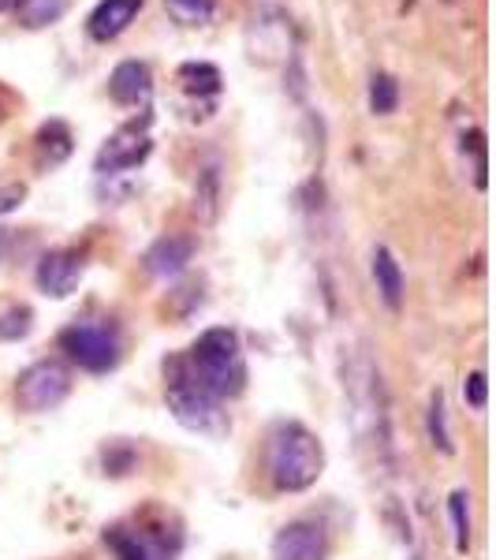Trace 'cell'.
<instances>
[{"label":"cell","mask_w":496,"mask_h":560,"mask_svg":"<svg viewBox=\"0 0 496 560\" xmlns=\"http://www.w3.org/2000/svg\"><path fill=\"white\" fill-rule=\"evenodd\" d=\"M194 258V240L191 236H161L146 250V273L153 280H176L191 266Z\"/></svg>","instance_id":"10"},{"label":"cell","mask_w":496,"mask_h":560,"mask_svg":"<svg viewBox=\"0 0 496 560\" xmlns=\"http://www.w3.org/2000/svg\"><path fill=\"white\" fill-rule=\"evenodd\" d=\"M75 150V135L64 120H49L42 124L34 135V165L38 168H60Z\"/></svg>","instance_id":"13"},{"label":"cell","mask_w":496,"mask_h":560,"mask_svg":"<svg viewBox=\"0 0 496 560\" xmlns=\"http://www.w3.org/2000/svg\"><path fill=\"white\" fill-rule=\"evenodd\" d=\"M139 12H142V0H102V4L90 12L86 34L94 42H116L134 23Z\"/></svg>","instance_id":"11"},{"label":"cell","mask_w":496,"mask_h":560,"mask_svg":"<svg viewBox=\"0 0 496 560\" xmlns=\"http://www.w3.org/2000/svg\"><path fill=\"white\" fill-rule=\"evenodd\" d=\"M168 15H173L176 23L184 26H202L213 20L216 12V0H165Z\"/></svg>","instance_id":"20"},{"label":"cell","mask_w":496,"mask_h":560,"mask_svg":"<svg viewBox=\"0 0 496 560\" xmlns=\"http://www.w3.org/2000/svg\"><path fill=\"white\" fill-rule=\"evenodd\" d=\"M265 471L273 490L281 493L310 490L324 471V445L318 441V433L306 430L303 422H281L269 433Z\"/></svg>","instance_id":"2"},{"label":"cell","mask_w":496,"mask_h":560,"mask_svg":"<svg viewBox=\"0 0 496 560\" xmlns=\"http://www.w3.org/2000/svg\"><path fill=\"white\" fill-rule=\"evenodd\" d=\"M83 269H86V261L79 250L57 247L38 261V273H34V280H38V288L49 295V300H68V295L79 288V280H83Z\"/></svg>","instance_id":"8"},{"label":"cell","mask_w":496,"mask_h":560,"mask_svg":"<svg viewBox=\"0 0 496 560\" xmlns=\"http://www.w3.org/2000/svg\"><path fill=\"white\" fill-rule=\"evenodd\" d=\"M0 120H4V102H0Z\"/></svg>","instance_id":"26"},{"label":"cell","mask_w":496,"mask_h":560,"mask_svg":"<svg viewBox=\"0 0 496 560\" xmlns=\"http://www.w3.org/2000/svg\"><path fill=\"white\" fill-rule=\"evenodd\" d=\"M273 560H329V530L321 520H292L276 530Z\"/></svg>","instance_id":"7"},{"label":"cell","mask_w":496,"mask_h":560,"mask_svg":"<svg viewBox=\"0 0 496 560\" xmlns=\"http://www.w3.org/2000/svg\"><path fill=\"white\" fill-rule=\"evenodd\" d=\"M150 124H153V116L142 113V120H131V124H123L120 131L108 135L105 147L97 150V158H94V173L97 176H116V173H131V168H139L153 150Z\"/></svg>","instance_id":"6"},{"label":"cell","mask_w":496,"mask_h":560,"mask_svg":"<svg viewBox=\"0 0 496 560\" xmlns=\"http://www.w3.org/2000/svg\"><path fill=\"white\" fill-rule=\"evenodd\" d=\"M395 105H400V83H395L389 71H377V75L369 79V113L392 116Z\"/></svg>","instance_id":"18"},{"label":"cell","mask_w":496,"mask_h":560,"mask_svg":"<svg viewBox=\"0 0 496 560\" xmlns=\"http://www.w3.org/2000/svg\"><path fill=\"white\" fill-rule=\"evenodd\" d=\"M105 541L120 560H168L165 546H157L153 538H146L142 530H131V527H108Z\"/></svg>","instance_id":"14"},{"label":"cell","mask_w":496,"mask_h":560,"mask_svg":"<svg viewBox=\"0 0 496 560\" xmlns=\"http://www.w3.org/2000/svg\"><path fill=\"white\" fill-rule=\"evenodd\" d=\"M448 516H452V530H456V549L467 553L471 549V493L456 490L448 497Z\"/></svg>","instance_id":"19"},{"label":"cell","mask_w":496,"mask_h":560,"mask_svg":"<svg viewBox=\"0 0 496 560\" xmlns=\"http://www.w3.org/2000/svg\"><path fill=\"white\" fill-rule=\"evenodd\" d=\"M71 393V370L60 359H38L20 374L15 382V404L26 415H42L52 411L68 400Z\"/></svg>","instance_id":"5"},{"label":"cell","mask_w":496,"mask_h":560,"mask_svg":"<svg viewBox=\"0 0 496 560\" xmlns=\"http://www.w3.org/2000/svg\"><path fill=\"white\" fill-rule=\"evenodd\" d=\"M463 400L474 411H485V404H489V377H485V370H471L463 377Z\"/></svg>","instance_id":"23"},{"label":"cell","mask_w":496,"mask_h":560,"mask_svg":"<svg viewBox=\"0 0 496 560\" xmlns=\"http://www.w3.org/2000/svg\"><path fill=\"white\" fill-rule=\"evenodd\" d=\"M23 202H26V184H20V179H8V184H0V217L15 213Z\"/></svg>","instance_id":"24"},{"label":"cell","mask_w":496,"mask_h":560,"mask_svg":"<svg viewBox=\"0 0 496 560\" xmlns=\"http://www.w3.org/2000/svg\"><path fill=\"white\" fill-rule=\"evenodd\" d=\"M60 351L86 374H108L120 366V332L105 322H71L60 329Z\"/></svg>","instance_id":"4"},{"label":"cell","mask_w":496,"mask_h":560,"mask_svg":"<svg viewBox=\"0 0 496 560\" xmlns=\"http://www.w3.org/2000/svg\"><path fill=\"white\" fill-rule=\"evenodd\" d=\"M426 433H429V445L437 448L440 456H452V433H448V408H445V393H433L429 396V408H426Z\"/></svg>","instance_id":"17"},{"label":"cell","mask_w":496,"mask_h":560,"mask_svg":"<svg viewBox=\"0 0 496 560\" xmlns=\"http://www.w3.org/2000/svg\"><path fill=\"white\" fill-rule=\"evenodd\" d=\"M374 284H377L381 303L389 306L392 314H400L403 303H408V277H403V266L395 261V255L385 243L374 247Z\"/></svg>","instance_id":"12"},{"label":"cell","mask_w":496,"mask_h":560,"mask_svg":"<svg viewBox=\"0 0 496 560\" xmlns=\"http://www.w3.org/2000/svg\"><path fill=\"white\" fill-rule=\"evenodd\" d=\"M68 0H23L20 8V20L23 26H49L64 15Z\"/></svg>","instance_id":"21"},{"label":"cell","mask_w":496,"mask_h":560,"mask_svg":"<svg viewBox=\"0 0 496 560\" xmlns=\"http://www.w3.org/2000/svg\"><path fill=\"white\" fill-rule=\"evenodd\" d=\"M216 213H221V165L210 161V165H202V173L194 179V217L213 224Z\"/></svg>","instance_id":"15"},{"label":"cell","mask_w":496,"mask_h":560,"mask_svg":"<svg viewBox=\"0 0 496 560\" xmlns=\"http://www.w3.org/2000/svg\"><path fill=\"white\" fill-rule=\"evenodd\" d=\"M153 94V71L146 60H123L108 75V97L116 105H146Z\"/></svg>","instance_id":"9"},{"label":"cell","mask_w":496,"mask_h":560,"mask_svg":"<svg viewBox=\"0 0 496 560\" xmlns=\"http://www.w3.org/2000/svg\"><path fill=\"white\" fill-rule=\"evenodd\" d=\"M176 79H179V86H184L187 94H198V97L216 94L221 83H224L221 71H216L213 65H205V60H187V65H179Z\"/></svg>","instance_id":"16"},{"label":"cell","mask_w":496,"mask_h":560,"mask_svg":"<svg viewBox=\"0 0 496 560\" xmlns=\"http://www.w3.org/2000/svg\"><path fill=\"white\" fill-rule=\"evenodd\" d=\"M165 400L173 419L184 430L202 433V438H224L228 433V411H224V400H216L213 393H205L202 385L194 382L191 374L179 363V355H173L165 363Z\"/></svg>","instance_id":"3"},{"label":"cell","mask_w":496,"mask_h":560,"mask_svg":"<svg viewBox=\"0 0 496 560\" xmlns=\"http://www.w3.org/2000/svg\"><path fill=\"white\" fill-rule=\"evenodd\" d=\"M23 8V0H0V15H8V12H20Z\"/></svg>","instance_id":"25"},{"label":"cell","mask_w":496,"mask_h":560,"mask_svg":"<svg viewBox=\"0 0 496 560\" xmlns=\"http://www.w3.org/2000/svg\"><path fill=\"white\" fill-rule=\"evenodd\" d=\"M187 374L194 377L205 393H213L216 400H232L247 388V359H243L239 332L228 325L205 329L191 348L179 355Z\"/></svg>","instance_id":"1"},{"label":"cell","mask_w":496,"mask_h":560,"mask_svg":"<svg viewBox=\"0 0 496 560\" xmlns=\"http://www.w3.org/2000/svg\"><path fill=\"white\" fill-rule=\"evenodd\" d=\"M34 329V311L31 306H8L0 314V340H23Z\"/></svg>","instance_id":"22"}]
</instances>
